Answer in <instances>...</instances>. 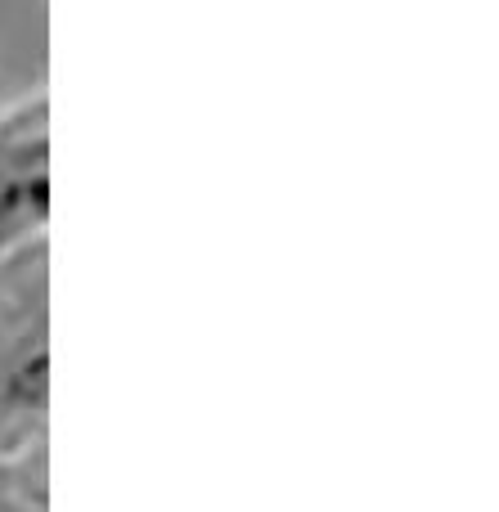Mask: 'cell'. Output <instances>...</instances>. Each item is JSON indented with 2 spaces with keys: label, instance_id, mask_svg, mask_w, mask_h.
<instances>
[{
  "label": "cell",
  "instance_id": "7a4b0ae2",
  "mask_svg": "<svg viewBox=\"0 0 499 512\" xmlns=\"http://www.w3.org/2000/svg\"><path fill=\"white\" fill-rule=\"evenodd\" d=\"M50 243V95L0 104V261Z\"/></svg>",
  "mask_w": 499,
  "mask_h": 512
},
{
  "label": "cell",
  "instance_id": "6da1fadb",
  "mask_svg": "<svg viewBox=\"0 0 499 512\" xmlns=\"http://www.w3.org/2000/svg\"><path fill=\"white\" fill-rule=\"evenodd\" d=\"M0 512H50V243L0 261Z\"/></svg>",
  "mask_w": 499,
  "mask_h": 512
}]
</instances>
